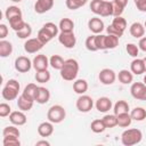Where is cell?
Segmentation results:
<instances>
[{
	"instance_id": "cell-1",
	"label": "cell",
	"mask_w": 146,
	"mask_h": 146,
	"mask_svg": "<svg viewBox=\"0 0 146 146\" xmlns=\"http://www.w3.org/2000/svg\"><path fill=\"white\" fill-rule=\"evenodd\" d=\"M79 73V63L74 58H68L65 60L62 70H60V76L66 81H73L76 79Z\"/></svg>"
},
{
	"instance_id": "cell-2",
	"label": "cell",
	"mask_w": 146,
	"mask_h": 146,
	"mask_svg": "<svg viewBox=\"0 0 146 146\" xmlns=\"http://www.w3.org/2000/svg\"><path fill=\"white\" fill-rule=\"evenodd\" d=\"M143 139V133L139 129H127L121 135V143L124 146H132L140 143Z\"/></svg>"
},
{
	"instance_id": "cell-3",
	"label": "cell",
	"mask_w": 146,
	"mask_h": 146,
	"mask_svg": "<svg viewBox=\"0 0 146 146\" xmlns=\"http://www.w3.org/2000/svg\"><path fill=\"white\" fill-rule=\"evenodd\" d=\"M19 83L17 80L15 79H10L7 81L6 86L3 87L2 91H1V95L3 97V99L6 100H14L17 98L18 96V91H19Z\"/></svg>"
},
{
	"instance_id": "cell-4",
	"label": "cell",
	"mask_w": 146,
	"mask_h": 146,
	"mask_svg": "<svg viewBox=\"0 0 146 146\" xmlns=\"http://www.w3.org/2000/svg\"><path fill=\"white\" fill-rule=\"evenodd\" d=\"M65 116H66V112L62 105H52L47 113L48 121L52 123H60L62 121H64Z\"/></svg>"
},
{
	"instance_id": "cell-5",
	"label": "cell",
	"mask_w": 146,
	"mask_h": 146,
	"mask_svg": "<svg viewBox=\"0 0 146 146\" xmlns=\"http://www.w3.org/2000/svg\"><path fill=\"white\" fill-rule=\"evenodd\" d=\"M94 106V100L88 95H81L76 99V108L82 113H88Z\"/></svg>"
},
{
	"instance_id": "cell-6",
	"label": "cell",
	"mask_w": 146,
	"mask_h": 146,
	"mask_svg": "<svg viewBox=\"0 0 146 146\" xmlns=\"http://www.w3.org/2000/svg\"><path fill=\"white\" fill-rule=\"evenodd\" d=\"M58 41L65 47V48H73L76 43V38L73 32H60L58 35Z\"/></svg>"
},
{
	"instance_id": "cell-7",
	"label": "cell",
	"mask_w": 146,
	"mask_h": 146,
	"mask_svg": "<svg viewBox=\"0 0 146 146\" xmlns=\"http://www.w3.org/2000/svg\"><path fill=\"white\" fill-rule=\"evenodd\" d=\"M98 79L103 84L110 86V84L114 83V81L116 79V74L112 68H103L98 74Z\"/></svg>"
},
{
	"instance_id": "cell-8",
	"label": "cell",
	"mask_w": 146,
	"mask_h": 146,
	"mask_svg": "<svg viewBox=\"0 0 146 146\" xmlns=\"http://www.w3.org/2000/svg\"><path fill=\"white\" fill-rule=\"evenodd\" d=\"M32 66H33L32 62L30 60V58H27L25 56H19L15 59V68H16V71H18L21 73L29 72Z\"/></svg>"
},
{
	"instance_id": "cell-9",
	"label": "cell",
	"mask_w": 146,
	"mask_h": 146,
	"mask_svg": "<svg viewBox=\"0 0 146 146\" xmlns=\"http://www.w3.org/2000/svg\"><path fill=\"white\" fill-rule=\"evenodd\" d=\"M44 44L38 39V38H32V39H27L24 43V50L29 54H34L39 50L42 49Z\"/></svg>"
},
{
	"instance_id": "cell-10",
	"label": "cell",
	"mask_w": 146,
	"mask_h": 146,
	"mask_svg": "<svg viewBox=\"0 0 146 146\" xmlns=\"http://www.w3.org/2000/svg\"><path fill=\"white\" fill-rule=\"evenodd\" d=\"M32 64H33V67H34L35 71H43V70H47L48 66L50 65L48 57H47L46 55H43V54L36 55V56L33 58Z\"/></svg>"
},
{
	"instance_id": "cell-11",
	"label": "cell",
	"mask_w": 146,
	"mask_h": 146,
	"mask_svg": "<svg viewBox=\"0 0 146 146\" xmlns=\"http://www.w3.org/2000/svg\"><path fill=\"white\" fill-rule=\"evenodd\" d=\"M54 6V0H36L34 10L36 14H44L49 11Z\"/></svg>"
},
{
	"instance_id": "cell-12",
	"label": "cell",
	"mask_w": 146,
	"mask_h": 146,
	"mask_svg": "<svg viewBox=\"0 0 146 146\" xmlns=\"http://www.w3.org/2000/svg\"><path fill=\"white\" fill-rule=\"evenodd\" d=\"M89 30L95 34H100L104 30V22L99 17H92L88 22Z\"/></svg>"
},
{
	"instance_id": "cell-13",
	"label": "cell",
	"mask_w": 146,
	"mask_h": 146,
	"mask_svg": "<svg viewBox=\"0 0 146 146\" xmlns=\"http://www.w3.org/2000/svg\"><path fill=\"white\" fill-rule=\"evenodd\" d=\"M26 120V115L23 113V111H14L9 114V121L15 125H24Z\"/></svg>"
},
{
	"instance_id": "cell-14",
	"label": "cell",
	"mask_w": 146,
	"mask_h": 146,
	"mask_svg": "<svg viewBox=\"0 0 146 146\" xmlns=\"http://www.w3.org/2000/svg\"><path fill=\"white\" fill-rule=\"evenodd\" d=\"M95 106H96L98 112L106 113L107 111H110L112 108V100L108 97H100L96 100Z\"/></svg>"
},
{
	"instance_id": "cell-15",
	"label": "cell",
	"mask_w": 146,
	"mask_h": 146,
	"mask_svg": "<svg viewBox=\"0 0 146 146\" xmlns=\"http://www.w3.org/2000/svg\"><path fill=\"white\" fill-rule=\"evenodd\" d=\"M49 98H50V92L47 88L44 87H38V90H36V95H35V102L38 104H46L49 102Z\"/></svg>"
},
{
	"instance_id": "cell-16",
	"label": "cell",
	"mask_w": 146,
	"mask_h": 146,
	"mask_svg": "<svg viewBox=\"0 0 146 146\" xmlns=\"http://www.w3.org/2000/svg\"><path fill=\"white\" fill-rule=\"evenodd\" d=\"M52 132H54V125H52V122L50 121L41 122L38 127V133L41 137H49L52 135Z\"/></svg>"
},
{
	"instance_id": "cell-17",
	"label": "cell",
	"mask_w": 146,
	"mask_h": 146,
	"mask_svg": "<svg viewBox=\"0 0 146 146\" xmlns=\"http://www.w3.org/2000/svg\"><path fill=\"white\" fill-rule=\"evenodd\" d=\"M130 71L136 74V75H140L143 73H145V64H144V59L141 58H135L131 64H130Z\"/></svg>"
},
{
	"instance_id": "cell-18",
	"label": "cell",
	"mask_w": 146,
	"mask_h": 146,
	"mask_svg": "<svg viewBox=\"0 0 146 146\" xmlns=\"http://www.w3.org/2000/svg\"><path fill=\"white\" fill-rule=\"evenodd\" d=\"M146 88V84L144 82H135L131 84V88H130V92H131V96L136 99H140L141 100V96H143V92Z\"/></svg>"
},
{
	"instance_id": "cell-19",
	"label": "cell",
	"mask_w": 146,
	"mask_h": 146,
	"mask_svg": "<svg viewBox=\"0 0 146 146\" xmlns=\"http://www.w3.org/2000/svg\"><path fill=\"white\" fill-rule=\"evenodd\" d=\"M36 90H38V86L35 83H29L23 92H22V96H24L26 99L31 100V102H35V95H36Z\"/></svg>"
},
{
	"instance_id": "cell-20",
	"label": "cell",
	"mask_w": 146,
	"mask_h": 146,
	"mask_svg": "<svg viewBox=\"0 0 146 146\" xmlns=\"http://www.w3.org/2000/svg\"><path fill=\"white\" fill-rule=\"evenodd\" d=\"M144 33H145V26L139 23V22H135L131 24L130 26V34L133 36V38H141L144 36Z\"/></svg>"
},
{
	"instance_id": "cell-21",
	"label": "cell",
	"mask_w": 146,
	"mask_h": 146,
	"mask_svg": "<svg viewBox=\"0 0 146 146\" xmlns=\"http://www.w3.org/2000/svg\"><path fill=\"white\" fill-rule=\"evenodd\" d=\"M73 90L79 95H83L88 90V82L84 79H78L73 82Z\"/></svg>"
},
{
	"instance_id": "cell-22",
	"label": "cell",
	"mask_w": 146,
	"mask_h": 146,
	"mask_svg": "<svg viewBox=\"0 0 146 146\" xmlns=\"http://www.w3.org/2000/svg\"><path fill=\"white\" fill-rule=\"evenodd\" d=\"M117 79L121 83L123 84H129L132 82L133 80V73L131 71H128V70H121L117 74Z\"/></svg>"
},
{
	"instance_id": "cell-23",
	"label": "cell",
	"mask_w": 146,
	"mask_h": 146,
	"mask_svg": "<svg viewBox=\"0 0 146 146\" xmlns=\"http://www.w3.org/2000/svg\"><path fill=\"white\" fill-rule=\"evenodd\" d=\"M116 119H117V125L122 127V128H128L132 122V119H131V115L129 114V112L117 114Z\"/></svg>"
},
{
	"instance_id": "cell-24",
	"label": "cell",
	"mask_w": 146,
	"mask_h": 146,
	"mask_svg": "<svg viewBox=\"0 0 146 146\" xmlns=\"http://www.w3.org/2000/svg\"><path fill=\"white\" fill-rule=\"evenodd\" d=\"M11 52H13V44L9 41L2 39L0 41V57H8Z\"/></svg>"
},
{
	"instance_id": "cell-25",
	"label": "cell",
	"mask_w": 146,
	"mask_h": 146,
	"mask_svg": "<svg viewBox=\"0 0 146 146\" xmlns=\"http://www.w3.org/2000/svg\"><path fill=\"white\" fill-rule=\"evenodd\" d=\"M99 15L102 17L113 16V3H112V1H103Z\"/></svg>"
},
{
	"instance_id": "cell-26",
	"label": "cell",
	"mask_w": 146,
	"mask_h": 146,
	"mask_svg": "<svg viewBox=\"0 0 146 146\" xmlns=\"http://www.w3.org/2000/svg\"><path fill=\"white\" fill-rule=\"evenodd\" d=\"M60 32H73L74 30V23L70 18H62L58 25Z\"/></svg>"
},
{
	"instance_id": "cell-27",
	"label": "cell",
	"mask_w": 146,
	"mask_h": 146,
	"mask_svg": "<svg viewBox=\"0 0 146 146\" xmlns=\"http://www.w3.org/2000/svg\"><path fill=\"white\" fill-rule=\"evenodd\" d=\"M33 103L34 102H31V100H29V99H26L24 96H19L18 97V99H17V106H18V108L21 110V111H23V112H25V111H30L32 107H33Z\"/></svg>"
},
{
	"instance_id": "cell-28",
	"label": "cell",
	"mask_w": 146,
	"mask_h": 146,
	"mask_svg": "<svg viewBox=\"0 0 146 146\" xmlns=\"http://www.w3.org/2000/svg\"><path fill=\"white\" fill-rule=\"evenodd\" d=\"M131 119L135 121H143L146 119V110L143 107H135L130 112Z\"/></svg>"
},
{
	"instance_id": "cell-29",
	"label": "cell",
	"mask_w": 146,
	"mask_h": 146,
	"mask_svg": "<svg viewBox=\"0 0 146 146\" xmlns=\"http://www.w3.org/2000/svg\"><path fill=\"white\" fill-rule=\"evenodd\" d=\"M113 111H114V114L115 115L121 114V113H128L129 112V104L125 100H117L114 104Z\"/></svg>"
},
{
	"instance_id": "cell-30",
	"label": "cell",
	"mask_w": 146,
	"mask_h": 146,
	"mask_svg": "<svg viewBox=\"0 0 146 146\" xmlns=\"http://www.w3.org/2000/svg\"><path fill=\"white\" fill-rule=\"evenodd\" d=\"M8 22H9V25H10V27H11V29H13L15 32H17V31L22 30V29L24 27V25H25V22L23 21L22 16L13 17V18H10Z\"/></svg>"
},
{
	"instance_id": "cell-31",
	"label": "cell",
	"mask_w": 146,
	"mask_h": 146,
	"mask_svg": "<svg viewBox=\"0 0 146 146\" xmlns=\"http://www.w3.org/2000/svg\"><path fill=\"white\" fill-rule=\"evenodd\" d=\"M64 63H65V60L63 59V57L62 56H59V55H52L50 58H49V64H50V66L52 67V68H55V70H62V67H63V65H64Z\"/></svg>"
},
{
	"instance_id": "cell-32",
	"label": "cell",
	"mask_w": 146,
	"mask_h": 146,
	"mask_svg": "<svg viewBox=\"0 0 146 146\" xmlns=\"http://www.w3.org/2000/svg\"><path fill=\"white\" fill-rule=\"evenodd\" d=\"M90 128H91V131L95 132V133H100L103 131H105L106 129V125L103 121V119H97V120H94L90 124Z\"/></svg>"
},
{
	"instance_id": "cell-33",
	"label": "cell",
	"mask_w": 146,
	"mask_h": 146,
	"mask_svg": "<svg viewBox=\"0 0 146 146\" xmlns=\"http://www.w3.org/2000/svg\"><path fill=\"white\" fill-rule=\"evenodd\" d=\"M43 44H46V43H48L54 36H52V34L47 30V29H44L43 26H42V29H40L39 30V32H38V36H36Z\"/></svg>"
},
{
	"instance_id": "cell-34",
	"label": "cell",
	"mask_w": 146,
	"mask_h": 146,
	"mask_svg": "<svg viewBox=\"0 0 146 146\" xmlns=\"http://www.w3.org/2000/svg\"><path fill=\"white\" fill-rule=\"evenodd\" d=\"M5 16L6 18L9 21L13 17H17V16H22V10L21 8H18L17 6H9L6 11H5Z\"/></svg>"
},
{
	"instance_id": "cell-35",
	"label": "cell",
	"mask_w": 146,
	"mask_h": 146,
	"mask_svg": "<svg viewBox=\"0 0 146 146\" xmlns=\"http://www.w3.org/2000/svg\"><path fill=\"white\" fill-rule=\"evenodd\" d=\"M35 81L39 83H46L50 80V72L48 70H43V71H36L35 73Z\"/></svg>"
},
{
	"instance_id": "cell-36",
	"label": "cell",
	"mask_w": 146,
	"mask_h": 146,
	"mask_svg": "<svg viewBox=\"0 0 146 146\" xmlns=\"http://www.w3.org/2000/svg\"><path fill=\"white\" fill-rule=\"evenodd\" d=\"M112 25H113L115 29H117V30L124 32V30H125V27H127V21H125V18H123L122 16H117V17H114V18H113Z\"/></svg>"
},
{
	"instance_id": "cell-37",
	"label": "cell",
	"mask_w": 146,
	"mask_h": 146,
	"mask_svg": "<svg viewBox=\"0 0 146 146\" xmlns=\"http://www.w3.org/2000/svg\"><path fill=\"white\" fill-rule=\"evenodd\" d=\"M103 121L106 125V128H113L115 125H117V119L115 114H106L103 117Z\"/></svg>"
},
{
	"instance_id": "cell-38",
	"label": "cell",
	"mask_w": 146,
	"mask_h": 146,
	"mask_svg": "<svg viewBox=\"0 0 146 146\" xmlns=\"http://www.w3.org/2000/svg\"><path fill=\"white\" fill-rule=\"evenodd\" d=\"M2 136L3 137H7V136H11V137H19L21 136V132H19V130L16 128V127H14V125H8V127H6L3 130H2Z\"/></svg>"
},
{
	"instance_id": "cell-39",
	"label": "cell",
	"mask_w": 146,
	"mask_h": 146,
	"mask_svg": "<svg viewBox=\"0 0 146 146\" xmlns=\"http://www.w3.org/2000/svg\"><path fill=\"white\" fill-rule=\"evenodd\" d=\"M88 0H66V7L71 10H75V9H79L80 7L84 6L87 3Z\"/></svg>"
},
{
	"instance_id": "cell-40",
	"label": "cell",
	"mask_w": 146,
	"mask_h": 146,
	"mask_svg": "<svg viewBox=\"0 0 146 146\" xmlns=\"http://www.w3.org/2000/svg\"><path fill=\"white\" fill-rule=\"evenodd\" d=\"M119 44V36L108 34L106 35V49H114Z\"/></svg>"
},
{
	"instance_id": "cell-41",
	"label": "cell",
	"mask_w": 146,
	"mask_h": 146,
	"mask_svg": "<svg viewBox=\"0 0 146 146\" xmlns=\"http://www.w3.org/2000/svg\"><path fill=\"white\" fill-rule=\"evenodd\" d=\"M31 33H32V27L27 23H25V25H24V27L22 30H19V31L16 32V34H17V36L19 39H27L31 35Z\"/></svg>"
},
{
	"instance_id": "cell-42",
	"label": "cell",
	"mask_w": 146,
	"mask_h": 146,
	"mask_svg": "<svg viewBox=\"0 0 146 146\" xmlns=\"http://www.w3.org/2000/svg\"><path fill=\"white\" fill-rule=\"evenodd\" d=\"M86 48L89 51H97L98 50V48L96 46V34L90 35V36L87 38V40H86Z\"/></svg>"
},
{
	"instance_id": "cell-43",
	"label": "cell",
	"mask_w": 146,
	"mask_h": 146,
	"mask_svg": "<svg viewBox=\"0 0 146 146\" xmlns=\"http://www.w3.org/2000/svg\"><path fill=\"white\" fill-rule=\"evenodd\" d=\"M2 145L3 146H19L21 145V141H19V139L17 137L7 136V137H3Z\"/></svg>"
},
{
	"instance_id": "cell-44",
	"label": "cell",
	"mask_w": 146,
	"mask_h": 146,
	"mask_svg": "<svg viewBox=\"0 0 146 146\" xmlns=\"http://www.w3.org/2000/svg\"><path fill=\"white\" fill-rule=\"evenodd\" d=\"M96 46L98 50H105L106 49V35L96 34Z\"/></svg>"
},
{
	"instance_id": "cell-45",
	"label": "cell",
	"mask_w": 146,
	"mask_h": 146,
	"mask_svg": "<svg viewBox=\"0 0 146 146\" xmlns=\"http://www.w3.org/2000/svg\"><path fill=\"white\" fill-rule=\"evenodd\" d=\"M125 50H127L129 56L136 58L138 56V52H139V47H137L135 43H128L127 47H125Z\"/></svg>"
},
{
	"instance_id": "cell-46",
	"label": "cell",
	"mask_w": 146,
	"mask_h": 146,
	"mask_svg": "<svg viewBox=\"0 0 146 146\" xmlns=\"http://www.w3.org/2000/svg\"><path fill=\"white\" fill-rule=\"evenodd\" d=\"M104 0H92L90 2V9L94 14L96 15H99V11H100V7H102V3H103Z\"/></svg>"
},
{
	"instance_id": "cell-47",
	"label": "cell",
	"mask_w": 146,
	"mask_h": 146,
	"mask_svg": "<svg viewBox=\"0 0 146 146\" xmlns=\"http://www.w3.org/2000/svg\"><path fill=\"white\" fill-rule=\"evenodd\" d=\"M43 27L44 29H47L51 34H52V36L55 38L57 34H58V30H59V27L55 24V23H51V22H48V23H46L44 25H43Z\"/></svg>"
},
{
	"instance_id": "cell-48",
	"label": "cell",
	"mask_w": 146,
	"mask_h": 146,
	"mask_svg": "<svg viewBox=\"0 0 146 146\" xmlns=\"http://www.w3.org/2000/svg\"><path fill=\"white\" fill-rule=\"evenodd\" d=\"M10 113H11L10 106H9L8 104H6V103H1V104H0V116H1V117H6V116H8Z\"/></svg>"
},
{
	"instance_id": "cell-49",
	"label": "cell",
	"mask_w": 146,
	"mask_h": 146,
	"mask_svg": "<svg viewBox=\"0 0 146 146\" xmlns=\"http://www.w3.org/2000/svg\"><path fill=\"white\" fill-rule=\"evenodd\" d=\"M112 3H113V16L114 17L121 16L122 13H123V10H124V8L122 6H120L119 3H116L115 1H112Z\"/></svg>"
},
{
	"instance_id": "cell-50",
	"label": "cell",
	"mask_w": 146,
	"mask_h": 146,
	"mask_svg": "<svg viewBox=\"0 0 146 146\" xmlns=\"http://www.w3.org/2000/svg\"><path fill=\"white\" fill-rule=\"evenodd\" d=\"M106 31H107V33H108V34H113V35H116V36H119V38L123 35V32H122V31H120V30H117V29H115V27H114L112 24L107 26Z\"/></svg>"
},
{
	"instance_id": "cell-51",
	"label": "cell",
	"mask_w": 146,
	"mask_h": 146,
	"mask_svg": "<svg viewBox=\"0 0 146 146\" xmlns=\"http://www.w3.org/2000/svg\"><path fill=\"white\" fill-rule=\"evenodd\" d=\"M135 5L139 11L146 13V0H137L135 1Z\"/></svg>"
},
{
	"instance_id": "cell-52",
	"label": "cell",
	"mask_w": 146,
	"mask_h": 146,
	"mask_svg": "<svg viewBox=\"0 0 146 146\" xmlns=\"http://www.w3.org/2000/svg\"><path fill=\"white\" fill-rule=\"evenodd\" d=\"M8 34V27L6 24H0V39H5Z\"/></svg>"
},
{
	"instance_id": "cell-53",
	"label": "cell",
	"mask_w": 146,
	"mask_h": 146,
	"mask_svg": "<svg viewBox=\"0 0 146 146\" xmlns=\"http://www.w3.org/2000/svg\"><path fill=\"white\" fill-rule=\"evenodd\" d=\"M138 47H139V49H141L143 51H146V36L140 38L139 43H138Z\"/></svg>"
},
{
	"instance_id": "cell-54",
	"label": "cell",
	"mask_w": 146,
	"mask_h": 146,
	"mask_svg": "<svg viewBox=\"0 0 146 146\" xmlns=\"http://www.w3.org/2000/svg\"><path fill=\"white\" fill-rule=\"evenodd\" d=\"M113 1H115L116 3H119L120 6H122L123 8H125L127 5H128V0H113Z\"/></svg>"
},
{
	"instance_id": "cell-55",
	"label": "cell",
	"mask_w": 146,
	"mask_h": 146,
	"mask_svg": "<svg viewBox=\"0 0 146 146\" xmlns=\"http://www.w3.org/2000/svg\"><path fill=\"white\" fill-rule=\"evenodd\" d=\"M35 145H36V146H41V145L49 146V145H50V143H49V141H47V140H39V141H36V143H35Z\"/></svg>"
},
{
	"instance_id": "cell-56",
	"label": "cell",
	"mask_w": 146,
	"mask_h": 146,
	"mask_svg": "<svg viewBox=\"0 0 146 146\" xmlns=\"http://www.w3.org/2000/svg\"><path fill=\"white\" fill-rule=\"evenodd\" d=\"M141 100H146V88H145V90H144V92H143V96H141Z\"/></svg>"
},
{
	"instance_id": "cell-57",
	"label": "cell",
	"mask_w": 146,
	"mask_h": 146,
	"mask_svg": "<svg viewBox=\"0 0 146 146\" xmlns=\"http://www.w3.org/2000/svg\"><path fill=\"white\" fill-rule=\"evenodd\" d=\"M144 59V64H145V72H146V57L145 58H143Z\"/></svg>"
},
{
	"instance_id": "cell-58",
	"label": "cell",
	"mask_w": 146,
	"mask_h": 146,
	"mask_svg": "<svg viewBox=\"0 0 146 146\" xmlns=\"http://www.w3.org/2000/svg\"><path fill=\"white\" fill-rule=\"evenodd\" d=\"M144 83L146 84V74H145V76H144Z\"/></svg>"
},
{
	"instance_id": "cell-59",
	"label": "cell",
	"mask_w": 146,
	"mask_h": 146,
	"mask_svg": "<svg viewBox=\"0 0 146 146\" xmlns=\"http://www.w3.org/2000/svg\"><path fill=\"white\" fill-rule=\"evenodd\" d=\"M11 1H14V2H21L22 0H11Z\"/></svg>"
},
{
	"instance_id": "cell-60",
	"label": "cell",
	"mask_w": 146,
	"mask_h": 146,
	"mask_svg": "<svg viewBox=\"0 0 146 146\" xmlns=\"http://www.w3.org/2000/svg\"><path fill=\"white\" fill-rule=\"evenodd\" d=\"M144 26H145V27H146V21H145V23H144Z\"/></svg>"
},
{
	"instance_id": "cell-61",
	"label": "cell",
	"mask_w": 146,
	"mask_h": 146,
	"mask_svg": "<svg viewBox=\"0 0 146 146\" xmlns=\"http://www.w3.org/2000/svg\"><path fill=\"white\" fill-rule=\"evenodd\" d=\"M133 1H137V0H133Z\"/></svg>"
}]
</instances>
